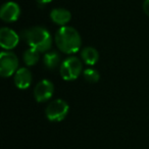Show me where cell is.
<instances>
[{
    "label": "cell",
    "mask_w": 149,
    "mask_h": 149,
    "mask_svg": "<svg viewBox=\"0 0 149 149\" xmlns=\"http://www.w3.org/2000/svg\"><path fill=\"white\" fill-rule=\"evenodd\" d=\"M52 0H37V2L39 3L40 5H45V4H48V3L51 2Z\"/></svg>",
    "instance_id": "obj_16"
},
{
    "label": "cell",
    "mask_w": 149,
    "mask_h": 149,
    "mask_svg": "<svg viewBox=\"0 0 149 149\" xmlns=\"http://www.w3.org/2000/svg\"><path fill=\"white\" fill-rule=\"evenodd\" d=\"M32 79L31 70L27 68H21L15 74V85L21 90L28 89L32 84Z\"/></svg>",
    "instance_id": "obj_9"
},
{
    "label": "cell",
    "mask_w": 149,
    "mask_h": 149,
    "mask_svg": "<svg viewBox=\"0 0 149 149\" xmlns=\"http://www.w3.org/2000/svg\"><path fill=\"white\" fill-rule=\"evenodd\" d=\"M70 106L62 99H55L47 105L45 109L46 118L50 122H61L68 113Z\"/></svg>",
    "instance_id": "obj_4"
},
{
    "label": "cell",
    "mask_w": 149,
    "mask_h": 149,
    "mask_svg": "<svg viewBox=\"0 0 149 149\" xmlns=\"http://www.w3.org/2000/svg\"><path fill=\"white\" fill-rule=\"evenodd\" d=\"M82 70H83V66L80 58L76 56H70L60 64L59 72L64 81H74L80 77V74H82Z\"/></svg>",
    "instance_id": "obj_3"
},
{
    "label": "cell",
    "mask_w": 149,
    "mask_h": 149,
    "mask_svg": "<svg viewBox=\"0 0 149 149\" xmlns=\"http://www.w3.org/2000/svg\"><path fill=\"white\" fill-rule=\"evenodd\" d=\"M83 77L89 83H97L100 80V74L95 68H87L84 70Z\"/></svg>",
    "instance_id": "obj_14"
},
{
    "label": "cell",
    "mask_w": 149,
    "mask_h": 149,
    "mask_svg": "<svg viewBox=\"0 0 149 149\" xmlns=\"http://www.w3.org/2000/svg\"><path fill=\"white\" fill-rule=\"evenodd\" d=\"M143 10H144L145 15L149 17V0H145L143 3Z\"/></svg>",
    "instance_id": "obj_15"
},
{
    "label": "cell",
    "mask_w": 149,
    "mask_h": 149,
    "mask_svg": "<svg viewBox=\"0 0 149 149\" xmlns=\"http://www.w3.org/2000/svg\"><path fill=\"white\" fill-rule=\"evenodd\" d=\"M50 19L54 24L59 26H66L72 19V15L65 8H54L50 13Z\"/></svg>",
    "instance_id": "obj_10"
},
{
    "label": "cell",
    "mask_w": 149,
    "mask_h": 149,
    "mask_svg": "<svg viewBox=\"0 0 149 149\" xmlns=\"http://www.w3.org/2000/svg\"><path fill=\"white\" fill-rule=\"evenodd\" d=\"M19 66L17 55L10 51H2L0 54V74L3 78H8L15 74Z\"/></svg>",
    "instance_id": "obj_5"
},
{
    "label": "cell",
    "mask_w": 149,
    "mask_h": 149,
    "mask_svg": "<svg viewBox=\"0 0 149 149\" xmlns=\"http://www.w3.org/2000/svg\"><path fill=\"white\" fill-rule=\"evenodd\" d=\"M23 37L31 48L39 52H47L51 48L52 38L44 27L36 26L24 31Z\"/></svg>",
    "instance_id": "obj_2"
},
{
    "label": "cell",
    "mask_w": 149,
    "mask_h": 149,
    "mask_svg": "<svg viewBox=\"0 0 149 149\" xmlns=\"http://www.w3.org/2000/svg\"><path fill=\"white\" fill-rule=\"evenodd\" d=\"M81 57L88 65H94L99 59V53L94 47H85L81 51Z\"/></svg>",
    "instance_id": "obj_11"
},
{
    "label": "cell",
    "mask_w": 149,
    "mask_h": 149,
    "mask_svg": "<svg viewBox=\"0 0 149 149\" xmlns=\"http://www.w3.org/2000/svg\"><path fill=\"white\" fill-rule=\"evenodd\" d=\"M55 43L58 49L66 54H74L81 48L82 39L79 32L72 27L63 26L55 34Z\"/></svg>",
    "instance_id": "obj_1"
},
{
    "label": "cell",
    "mask_w": 149,
    "mask_h": 149,
    "mask_svg": "<svg viewBox=\"0 0 149 149\" xmlns=\"http://www.w3.org/2000/svg\"><path fill=\"white\" fill-rule=\"evenodd\" d=\"M54 93V85L49 80H42L34 89V97L37 102H46Z\"/></svg>",
    "instance_id": "obj_6"
},
{
    "label": "cell",
    "mask_w": 149,
    "mask_h": 149,
    "mask_svg": "<svg viewBox=\"0 0 149 149\" xmlns=\"http://www.w3.org/2000/svg\"><path fill=\"white\" fill-rule=\"evenodd\" d=\"M21 15V7L17 2L8 1L4 3L0 9V17L3 22L13 23L15 22Z\"/></svg>",
    "instance_id": "obj_8"
},
{
    "label": "cell",
    "mask_w": 149,
    "mask_h": 149,
    "mask_svg": "<svg viewBox=\"0 0 149 149\" xmlns=\"http://www.w3.org/2000/svg\"><path fill=\"white\" fill-rule=\"evenodd\" d=\"M40 52L38 50L34 49V48L30 47L29 49H27L24 52V61L28 66L35 65L38 61H39V56Z\"/></svg>",
    "instance_id": "obj_13"
},
{
    "label": "cell",
    "mask_w": 149,
    "mask_h": 149,
    "mask_svg": "<svg viewBox=\"0 0 149 149\" xmlns=\"http://www.w3.org/2000/svg\"><path fill=\"white\" fill-rule=\"evenodd\" d=\"M19 42V36L10 28L3 27L0 30V46L6 51L13 49Z\"/></svg>",
    "instance_id": "obj_7"
},
{
    "label": "cell",
    "mask_w": 149,
    "mask_h": 149,
    "mask_svg": "<svg viewBox=\"0 0 149 149\" xmlns=\"http://www.w3.org/2000/svg\"><path fill=\"white\" fill-rule=\"evenodd\" d=\"M60 62V56L57 52L49 51L46 52L43 57V63L48 70H54L58 66Z\"/></svg>",
    "instance_id": "obj_12"
}]
</instances>
